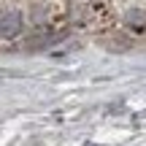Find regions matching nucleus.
Wrapping results in <instances>:
<instances>
[{
	"instance_id": "f257e3e1",
	"label": "nucleus",
	"mask_w": 146,
	"mask_h": 146,
	"mask_svg": "<svg viewBox=\"0 0 146 146\" xmlns=\"http://www.w3.org/2000/svg\"><path fill=\"white\" fill-rule=\"evenodd\" d=\"M19 25H22V19H19L16 11H3V35L5 38L16 35L19 33Z\"/></svg>"
}]
</instances>
